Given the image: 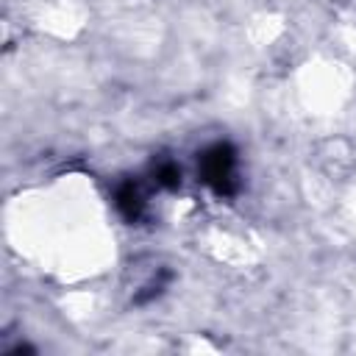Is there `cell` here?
<instances>
[{
  "label": "cell",
  "mask_w": 356,
  "mask_h": 356,
  "mask_svg": "<svg viewBox=\"0 0 356 356\" xmlns=\"http://www.w3.org/2000/svg\"><path fill=\"white\" fill-rule=\"evenodd\" d=\"M200 178L217 195L236 192V153L228 142H217L200 156Z\"/></svg>",
  "instance_id": "cell-1"
},
{
  "label": "cell",
  "mask_w": 356,
  "mask_h": 356,
  "mask_svg": "<svg viewBox=\"0 0 356 356\" xmlns=\"http://www.w3.org/2000/svg\"><path fill=\"white\" fill-rule=\"evenodd\" d=\"M114 203H117L120 214H122L125 220H131V222H134V220H139V214H142V209H145V197H142L139 186H136V184H131V181H125V184L117 189Z\"/></svg>",
  "instance_id": "cell-2"
},
{
  "label": "cell",
  "mask_w": 356,
  "mask_h": 356,
  "mask_svg": "<svg viewBox=\"0 0 356 356\" xmlns=\"http://www.w3.org/2000/svg\"><path fill=\"white\" fill-rule=\"evenodd\" d=\"M156 181H159L161 186H178V184H181V170H178L172 161H161V164L156 167Z\"/></svg>",
  "instance_id": "cell-3"
}]
</instances>
